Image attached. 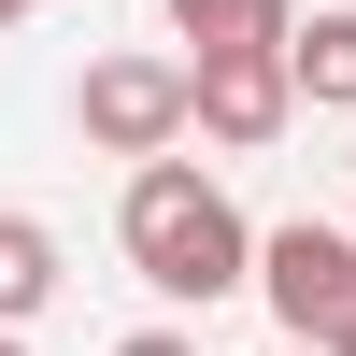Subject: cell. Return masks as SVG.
<instances>
[{"instance_id": "3957f363", "label": "cell", "mask_w": 356, "mask_h": 356, "mask_svg": "<svg viewBox=\"0 0 356 356\" xmlns=\"http://www.w3.org/2000/svg\"><path fill=\"white\" fill-rule=\"evenodd\" d=\"M257 300L285 314V342H328V328H356V228H271L257 243Z\"/></svg>"}, {"instance_id": "9c48e42d", "label": "cell", "mask_w": 356, "mask_h": 356, "mask_svg": "<svg viewBox=\"0 0 356 356\" xmlns=\"http://www.w3.org/2000/svg\"><path fill=\"white\" fill-rule=\"evenodd\" d=\"M328 356H356V328H328Z\"/></svg>"}, {"instance_id": "5b68a950", "label": "cell", "mask_w": 356, "mask_h": 356, "mask_svg": "<svg viewBox=\"0 0 356 356\" xmlns=\"http://www.w3.org/2000/svg\"><path fill=\"white\" fill-rule=\"evenodd\" d=\"M285 86L356 114V15H285Z\"/></svg>"}, {"instance_id": "ba28073f", "label": "cell", "mask_w": 356, "mask_h": 356, "mask_svg": "<svg viewBox=\"0 0 356 356\" xmlns=\"http://www.w3.org/2000/svg\"><path fill=\"white\" fill-rule=\"evenodd\" d=\"M114 356H200V342H186V328H129Z\"/></svg>"}, {"instance_id": "7a4b0ae2", "label": "cell", "mask_w": 356, "mask_h": 356, "mask_svg": "<svg viewBox=\"0 0 356 356\" xmlns=\"http://www.w3.org/2000/svg\"><path fill=\"white\" fill-rule=\"evenodd\" d=\"M285 114H300L285 43H214V57H186V129H200V143L257 157V143H285Z\"/></svg>"}, {"instance_id": "277c9868", "label": "cell", "mask_w": 356, "mask_h": 356, "mask_svg": "<svg viewBox=\"0 0 356 356\" xmlns=\"http://www.w3.org/2000/svg\"><path fill=\"white\" fill-rule=\"evenodd\" d=\"M72 129L100 143V157H157V143H186V57H100V72L72 86Z\"/></svg>"}, {"instance_id": "6da1fadb", "label": "cell", "mask_w": 356, "mask_h": 356, "mask_svg": "<svg viewBox=\"0 0 356 356\" xmlns=\"http://www.w3.org/2000/svg\"><path fill=\"white\" fill-rule=\"evenodd\" d=\"M114 243H129V271L157 285V300H186V314H214V300H243L257 285V228H243V200L214 186L200 157H129V200H114Z\"/></svg>"}, {"instance_id": "8992f818", "label": "cell", "mask_w": 356, "mask_h": 356, "mask_svg": "<svg viewBox=\"0 0 356 356\" xmlns=\"http://www.w3.org/2000/svg\"><path fill=\"white\" fill-rule=\"evenodd\" d=\"M43 300H57V228L43 214H0V328H29Z\"/></svg>"}, {"instance_id": "52a82bcc", "label": "cell", "mask_w": 356, "mask_h": 356, "mask_svg": "<svg viewBox=\"0 0 356 356\" xmlns=\"http://www.w3.org/2000/svg\"><path fill=\"white\" fill-rule=\"evenodd\" d=\"M171 29H186L200 57L214 43H285V0H171Z\"/></svg>"}, {"instance_id": "30bf717a", "label": "cell", "mask_w": 356, "mask_h": 356, "mask_svg": "<svg viewBox=\"0 0 356 356\" xmlns=\"http://www.w3.org/2000/svg\"><path fill=\"white\" fill-rule=\"evenodd\" d=\"M15 15H29V0H0V29H15Z\"/></svg>"}, {"instance_id": "8fae6325", "label": "cell", "mask_w": 356, "mask_h": 356, "mask_svg": "<svg viewBox=\"0 0 356 356\" xmlns=\"http://www.w3.org/2000/svg\"><path fill=\"white\" fill-rule=\"evenodd\" d=\"M0 356H29V342H15V328H0Z\"/></svg>"}]
</instances>
